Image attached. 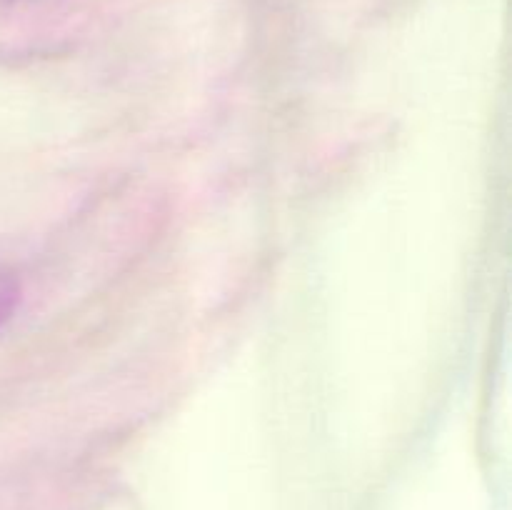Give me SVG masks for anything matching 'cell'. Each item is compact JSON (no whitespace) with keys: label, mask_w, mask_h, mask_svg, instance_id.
<instances>
[{"label":"cell","mask_w":512,"mask_h":510,"mask_svg":"<svg viewBox=\"0 0 512 510\" xmlns=\"http://www.w3.org/2000/svg\"><path fill=\"white\" fill-rule=\"evenodd\" d=\"M10 300H13V290H10L8 285H0V320H3L5 313H8Z\"/></svg>","instance_id":"1"}]
</instances>
